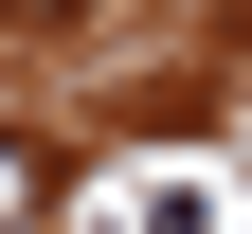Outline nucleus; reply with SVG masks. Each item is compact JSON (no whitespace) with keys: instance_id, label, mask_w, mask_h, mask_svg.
<instances>
[{"instance_id":"nucleus-1","label":"nucleus","mask_w":252,"mask_h":234,"mask_svg":"<svg viewBox=\"0 0 252 234\" xmlns=\"http://www.w3.org/2000/svg\"><path fill=\"white\" fill-rule=\"evenodd\" d=\"M54 216V144H36V126H0V234H36Z\"/></svg>"}]
</instances>
